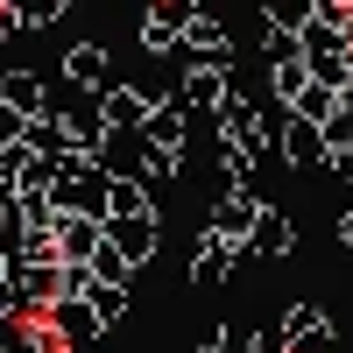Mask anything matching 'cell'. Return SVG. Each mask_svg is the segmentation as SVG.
<instances>
[{
  "label": "cell",
  "instance_id": "7a4b0ae2",
  "mask_svg": "<svg viewBox=\"0 0 353 353\" xmlns=\"http://www.w3.org/2000/svg\"><path fill=\"white\" fill-rule=\"evenodd\" d=\"M0 106H14L21 121H36V113H43V85L28 71H8V78H0Z\"/></svg>",
  "mask_w": 353,
  "mask_h": 353
},
{
  "label": "cell",
  "instance_id": "6da1fadb",
  "mask_svg": "<svg viewBox=\"0 0 353 353\" xmlns=\"http://www.w3.org/2000/svg\"><path fill=\"white\" fill-rule=\"evenodd\" d=\"M99 233H106V248L121 254L128 269H134V261H149V254H156V219H149V212H134V219H106Z\"/></svg>",
  "mask_w": 353,
  "mask_h": 353
},
{
  "label": "cell",
  "instance_id": "8992f818",
  "mask_svg": "<svg viewBox=\"0 0 353 353\" xmlns=\"http://www.w3.org/2000/svg\"><path fill=\"white\" fill-rule=\"evenodd\" d=\"M254 233H261V248H269V254H283L290 248V233H283V219L269 212V219H254Z\"/></svg>",
  "mask_w": 353,
  "mask_h": 353
},
{
  "label": "cell",
  "instance_id": "5b68a950",
  "mask_svg": "<svg viewBox=\"0 0 353 353\" xmlns=\"http://www.w3.org/2000/svg\"><path fill=\"white\" fill-rule=\"evenodd\" d=\"M290 156H297V163H311V156H325V128L311 134V121H297V128H290Z\"/></svg>",
  "mask_w": 353,
  "mask_h": 353
},
{
  "label": "cell",
  "instance_id": "9c48e42d",
  "mask_svg": "<svg viewBox=\"0 0 353 353\" xmlns=\"http://www.w3.org/2000/svg\"><path fill=\"white\" fill-rule=\"evenodd\" d=\"M276 21H283V28H297V21H304V0H276Z\"/></svg>",
  "mask_w": 353,
  "mask_h": 353
},
{
  "label": "cell",
  "instance_id": "277c9868",
  "mask_svg": "<svg viewBox=\"0 0 353 353\" xmlns=\"http://www.w3.org/2000/svg\"><path fill=\"white\" fill-rule=\"evenodd\" d=\"M8 14H14V28H50L64 14V0H8Z\"/></svg>",
  "mask_w": 353,
  "mask_h": 353
},
{
  "label": "cell",
  "instance_id": "8fae6325",
  "mask_svg": "<svg viewBox=\"0 0 353 353\" xmlns=\"http://www.w3.org/2000/svg\"><path fill=\"white\" fill-rule=\"evenodd\" d=\"M64 8H71V0H64Z\"/></svg>",
  "mask_w": 353,
  "mask_h": 353
},
{
  "label": "cell",
  "instance_id": "30bf717a",
  "mask_svg": "<svg viewBox=\"0 0 353 353\" xmlns=\"http://www.w3.org/2000/svg\"><path fill=\"white\" fill-rule=\"evenodd\" d=\"M0 36H14V14H8V8H0Z\"/></svg>",
  "mask_w": 353,
  "mask_h": 353
},
{
  "label": "cell",
  "instance_id": "3957f363",
  "mask_svg": "<svg viewBox=\"0 0 353 353\" xmlns=\"http://www.w3.org/2000/svg\"><path fill=\"white\" fill-rule=\"evenodd\" d=\"M64 78H71V85H106V50H99V43H78V50L64 57Z\"/></svg>",
  "mask_w": 353,
  "mask_h": 353
},
{
  "label": "cell",
  "instance_id": "ba28073f",
  "mask_svg": "<svg viewBox=\"0 0 353 353\" xmlns=\"http://www.w3.org/2000/svg\"><path fill=\"white\" fill-rule=\"evenodd\" d=\"M191 276H198V283H219V276H226V261H219V254H198V269H191Z\"/></svg>",
  "mask_w": 353,
  "mask_h": 353
},
{
  "label": "cell",
  "instance_id": "52a82bcc",
  "mask_svg": "<svg viewBox=\"0 0 353 353\" xmlns=\"http://www.w3.org/2000/svg\"><path fill=\"white\" fill-rule=\"evenodd\" d=\"M28 134V121H21V113L14 106H0V149H14V141Z\"/></svg>",
  "mask_w": 353,
  "mask_h": 353
}]
</instances>
